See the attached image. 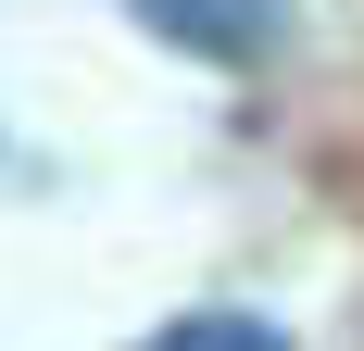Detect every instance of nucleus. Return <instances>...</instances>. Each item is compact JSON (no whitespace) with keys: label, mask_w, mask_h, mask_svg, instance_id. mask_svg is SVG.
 <instances>
[{"label":"nucleus","mask_w":364,"mask_h":351,"mask_svg":"<svg viewBox=\"0 0 364 351\" xmlns=\"http://www.w3.org/2000/svg\"><path fill=\"white\" fill-rule=\"evenodd\" d=\"M139 26L176 38V50H201V63H239V50H252V13H239V0H139Z\"/></svg>","instance_id":"obj_1"},{"label":"nucleus","mask_w":364,"mask_h":351,"mask_svg":"<svg viewBox=\"0 0 364 351\" xmlns=\"http://www.w3.org/2000/svg\"><path fill=\"white\" fill-rule=\"evenodd\" d=\"M151 351H289V339H277L264 314H176Z\"/></svg>","instance_id":"obj_2"}]
</instances>
